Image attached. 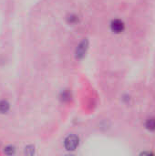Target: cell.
Instances as JSON below:
<instances>
[{
    "mask_svg": "<svg viewBox=\"0 0 155 156\" xmlns=\"http://www.w3.org/2000/svg\"><path fill=\"white\" fill-rule=\"evenodd\" d=\"M146 127L147 129L151 130V131H154L155 130V119H150L147 121L146 122Z\"/></svg>",
    "mask_w": 155,
    "mask_h": 156,
    "instance_id": "4",
    "label": "cell"
},
{
    "mask_svg": "<svg viewBox=\"0 0 155 156\" xmlns=\"http://www.w3.org/2000/svg\"><path fill=\"white\" fill-rule=\"evenodd\" d=\"M86 48H87V41H83L79 47H78V56H83L84 53L86 52Z\"/></svg>",
    "mask_w": 155,
    "mask_h": 156,
    "instance_id": "3",
    "label": "cell"
},
{
    "mask_svg": "<svg viewBox=\"0 0 155 156\" xmlns=\"http://www.w3.org/2000/svg\"><path fill=\"white\" fill-rule=\"evenodd\" d=\"M8 108H9V105H8L7 102H5V101H1L0 102V112L4 113V112H7Z\"/></svg>",
    "mask_w": 155,
    "mask_h": 156,
    "instance_id": "5",
    "label": "cell"
},
{
    "mask_svg": "<svg viewBox=\"0 0 155 156\" xmlns=\"http://www.w3.org/2000/svg\"><path fill=\"white\" fill-rule=\"evenodd\" d=\"M124 23L120 19H115L111 24V28L115 33H122L124 30Z\"/></svg>",
    "mask_w": 155,
    "mask_h": 156,
    "instance_id": "2",
    "label": "cell"
},
{
    "mask_svg": "<svg viewBox=\"0 0 155 156\" xmlns=\"http://www.w3.org/2000/svg\"><path fill=\"white\" fill-rule=\"evenodd\" d=\"M79 145V138L75 135L69 136L65 140V147L68 150H74Z\"/></svg>",
    "mask_w": 155,
    "mask_h": 156,
    "instance_id": "1",
    "label": "cell"
}]
</instances>
